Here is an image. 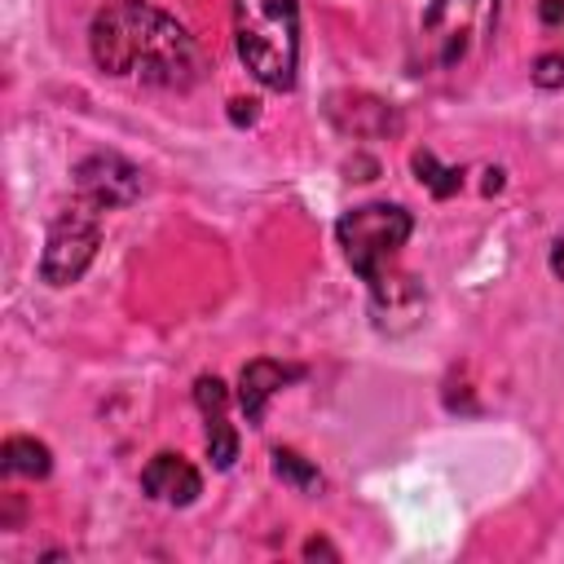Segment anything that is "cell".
Returning a JSON list of instances; mask_svg holds the SVG:
<instances>
[{
	"label": "cell",
	"instance_id": "1",
	"mask_svg": "<svg viewBox=\"0 0 564 564\" xmlns=\"http://www.w3.org/2000/svg\"><path fill=\"white\" fill-rule=\"evenodd\" d=\"M93 62L106 75H132L154 88H194L203 53L194 35L150 0H115L93 18Z\"/></svg>",
	"mask_w": 564,
	"mask_h": 564
},
{
	"label": "cell",
	"instance_id": "2",
	"mask_svg": "<svg viewBox=\"0 0 564 564\" xmlns=\"http://www.w3.org/2000/svg\"><path fill=\"white\" fill-rule=\"evenodd\" d=\"M410 229H414V216L405 207H397V203H361V207L344 212L339 225H335L344 260L370 286V300H375L379 313L397 308V295H419L410 286V278L392 273V260L405 247Z\"/></svg>",
	"mask_w": 564,
	"mask_h": 564
},
{
	"label": "cell",
	"instance_id": "3",
	"mask_svg": "<svg viewBox=\"0 0 564 564\" xmlns=\"http://www.w3.org/2000/svg\"><path fill=\"white\" fill-rule=\"evenodd\" d=\"M234 44L264 88L291 93L300 70V0H234Z\"/></svg>",
	"mask_w": 564,
	"mask_h": 564
},
{
	"label": "cell",
	"instance_id": "4",
	"mask_svg": "<svg viewBox=\"0 0 564 564\" xmlns=\"http://www.w3.org/2000/svg\"><path fill=\"white\" fill-rule=\"evenodd\" d=\"M498 22V0H432L419 22L427 75H458L485 57Z\"/></svg>",
	"mask_w": 564,
	"mask_h": 564
},
{
	"label": "cell",
	"instance_id": "5",
	"mask_svg": "<svg viewBox=\"0 0 564 564\" xmlns=\"http://www.w3.org/2000/svg\"><path fill=\"white\" fill-rule=\"evenodd\" d=\"M101 247V207L88 203L84 194H75L48 225L44 238V256H40V278L48 286H70L84 278V269L93 264Z\"/></svg>",
	"mask_w": 564,
	"mask_h": 564
},
{
	"label": "cell",
	"instance_id": "6",
	"mask_svg": "<svg viewBox=\"0 0 564 564\" xmlns=\"http://www.w3.org/2000/svg\"><path fill=\"white\" fill-rule=\"evenodd\" d=\"M75 189H79L88 203H97L101 212H115V207L137 203V194H141V167L128 163L123 154L97 150V154H88V159L75 167Z\"/></svg>",
	"mask_w": 564,
	"mask_h": 564
},
{
	"label": "cell",
	"instance_id": "7",
	"mask_svg": "<svg viewBox=\"0 0 564 564\" xmlns=\"http://www.w3.org/2000/svg\"><path fill=\"white\" fill-rule=\"evenodd\" d=\"M194 401H198V410H203V419H207V458H212V467H234V458H238V432H234V423L225 419V405H229V388L216 379V375H203L198 383H194Z\"/></svg>",
	"mask_w": 564,
	"mask_h": 564
},
{
	"label": "cell",
	"instance_id": "8",
	"mask_svg": "<svg viewBox=\"0 0 564 564\" xmlns=\"http://www.w3.org/2000/svg\"><path fill=\"white\" fill-rule=\"evenodd\" d=\"M326 115L344 137H388L401 128L397 110L383 106L379 97H366V93H335L326 101Z\"/></svg>",
	"mask_w": 564,
	"mask_h": 564
},
{
	"label": "cell",
	"instance_id": "9",
	"mask_svg": "<svg viewBox=\"0 0 564 564\" xmlns=\"http://www.w3.org/2000/svg\"><path fill=\"white\" fill-rule=\"evenodd\" d=\"M141 489L150 494V498H159V502H167V507H189L198 494H203V476H198V467H189L181 454H154L150 463H145V471H141Z\"/></svg>",
	"mask_w": 564,
	"mask_h": 564
},
{
	"label": "cell",
	"instance_id": "10",
	"mask_svg": "<svg viewBox=\"0 0 564 564\" xmlns=\"http://www.w3.org/2000/svg\"><path fill=\"white\" fill-rule=\"evenodd\" d=\"M300 375H304V366H282V361H269V357L247 361L242 375H238V405H242L247 423L260 427V423H264V405H269V397H273L278 388H286V383H295Z\"/></svg>",
	"mask_w": 564,
	"mask_h": 564
},
{
	"label": "cell",
	"instance_id": "11",
	"mask_svg": "<svg viewBox=\"0 0 564 564\" xmlns=\"http://www.w3.org/2000/svg\"><path fill=\"white\" fill-rule=\"evenodd\" d=\"M0 467H4L9 476L40 480V476H48L53 454H48V445H44V441H35V436H9V441L0 445Z\"/></svg>",
	"mask_w": 564,
	"mask_h": 564
},
{
	"label": "cell",
	"instance_id": "12",
	"mask_svg": "<svg viewBox=\"0 0 564 564\" xmlns=\"http://www.w3.org/2000/svg\"><path fill=\"white\" fill-rule=\"evenodd\" d=\"M273 476L286 480L300 494H317L322 489V471L304 454H295V449H273Z\"/></svg>",
	"mask_w": 564,
	"mask_h": 564
},
{
	"label": "cell",
	"instance_id": "13",
	"mask_svg": "<svg viewBox=\"0 0 564 564\" xmlns=\"http://www.w3.org/2000/svg\"><path fill=\"white\" fill-rule=\"evenodd\" d=\"M414 172H419V181L436 194V198H449V194H458V185H463V172L458 167H441L436 163V154L432 150H414Z\"/></svg>",
	"mask_w": 564,
	"mask_h": 564
},
{
	"label": "cell",
	"instance_id": "14",
	"mask_svg": "<svg viewBox=\"0 0 564 564\" xmlns=\"http://www.w3.org/2000/svg\"><path fill=\"white\" fill-rule=\"evenodd\" d=\"M533 84L538 88H564V53H542L533 62Z\"/></svg>",
	"mask_w": 564,
	"mask_h": 564
},
{
	"label": "cell",
	"instance_id": "15",
	"mask_svg": "<svg viewBox=\"0 0 564 564\" xmlns=\"http://www.w3.org/2000/svg\"><path fill=\"white\" fill-rule=\"evenodd\" d=\"M229 106H234V110H229V115H234V123H256V115H260V110H256L260 101H251V97H247V101H242V97H234Z\"/></svg>",
	"mask_w": 564,
	"mask_h": 564
},
{
	"label": "cell",
	"instance_id": "16",
	"mask_svg": "<svg viewBox=\"0 0 564 564\" xmlns=\"http://www.w3.org/2000/svg\"><path fill=\"white\" fill-rule=\"evenodd\" d=\"M317 555H326V560H339V551H335L330 542H322V538H313V542H304V560H317Z\"/></svg>",
	"mask_w": 564,
	"mask_h": 564
},
{
	"label": "cell",
	"instance_id": "17",
	"mask_svg": "<svg viewBox=\"0 0 564 564\" xmlns=\"http://www.w3.org/2000/svg\"><path fill=\"white\" fill-rule=\"evenodd\" d=\"M551 273H555V278L564 282V234H560V238L551 242Z\"/></svg>",
	"mask_w": 564,
	"mask_h": 564
}]
</instances>
